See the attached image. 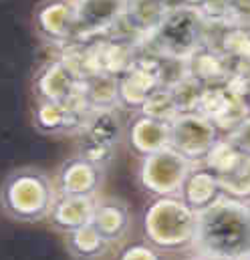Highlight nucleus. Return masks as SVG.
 <instances>
[{
    "mask_svg": "<svg viewBox=\"0 0 250 260\" xmlns=\"http://www.w3.org/2000/svg\"><path fill=\"white\" fill-rule=\"evenodd\" d=\"M111 248L113 244L93 224L65 234V250L75 260H103L109 256Z\"/></svg>",
    "mask_w": 250,
    "mask_h": 260,
    "instance_id": "a211bd4d",
    "label": "nucleus"
},
{
    "mask_svg": "<svg viewBox=\"0 0 250 260\" xmlns=\"http://www.w3.org/2000/svg\"><path fill=\"white\" fill-rule=\"evenodd\" d=\"M220 196H222V188H220L218 178L204 164H194V168L190 170L186 182L182 186L180 198L194 212H202L210 204H214Z\"/></svg>",
    "mask_w": 250,
    "mask_h": 260,
    "instance_id": "dca6fc26",
    "label": "nucleus"
},
{
    "mask_svg": "<svg viewBox=\"0 0 250 260\" xmlns=\"http://www.w3.org/2000/svg\"><path fill=\"white\" fill-rule=\"evenodd\" d=\"M141 113L147 115V117H153L158 121H164V123H172L180 111L174 103V95H172V89L170 87H160L158 91H153L147 101L143 103L141 107Z\"/></svg>",
    "mask_w": 250,
    "mask_h": 260,
    "instance_id": "aec40b11",
    "label": "nucleus"
},
{
    "mask_svg": "<svg viewBox=\"0 0 250 260\" xmlns=\"http://www.w3.org/2000/svg\"><path fill=\"white\" fill-rule=\"evenodd\" d=\"M240 260H250V254H248V256H244V258H240Z\"/></svg>",
    "mask_w": 250,
    "mask_h": 260,
    "instance_id": "cd10ccee",
    "label": "nucleus"
},
{
    "mask_svg": "<svg viewBox=\"0 0 250 260\" xmlns=\"http://www.w3.org/2000/svg\"><path fill=\"white\" fill-rule=\"evenodd\" d=\"M170 89H172L174 103H176V107H178L180 113H194V111H198V105H200L204 87L196 79H192L190 75H186L184 79H180Z\"/></svg>",
    "mask_w": 250,
    "mask_h": 260,
    "instance_id": "4be33fe9",
    "label": "nucleus"
},
{
    "mask_svg": "<svg viewBox=\"0 0 250 260\" xmlns=\"http://www.w3.org/2000/svg\"><path fill=\"white\" fill-rule=\"evenodd\" d=\"M113 246L121 244L131 230L129 204L117 196H97L91 222Z\"/></svg>",
    "mask_w": 250,
    "mask_h": 260,
    "instance_id": "ddd939ff",
    "label": "nucleus"
},
{
    "mask_svg": "<svg viewBox=\"0 0 250 260\" xmlns=\"http://www.w3.org/2000/svg\"><path fill=\"white\" fill-rule=\"evenodd\" d=\"M194 256L240 260L250 254V200L222 194L198 212Z\"/></svg>",
    "mask_w": 250,
    "mask_h": 260,
    "instance_id": "f257e3e1",
    "label": "nucleus"
},
{
    "mask_svg": "<svg viewBox=\"0 0 250 260\" xmlns=\"http://www.w3.org/2000/svg\"><path fill=\"white\" fill-rule=\"evenodd\" d=\"M59 198L53 178L35 166H22L8 172L0 184V212L22 224L49 220Z\"/></svg>",
    "mask_w": 250,
    "mask_h": 260,
    "instance_id": "f03ea898",
    "label": "nucleus"
},
{
    "mask_svg": "<svg viewBox=\"0 0 250 260\" xmlns=\"http://www.w3.org/2000/svg\"><path fill=\"white\" fill-rule=\"evenodd\" d=\"M95 200L97 198H85V196H59L47 222L51 224L53 230L63 234L83 228L93 222Z\"/></svg>",
    "mask_w": 250,
    "mask_h": 260,
    "instance_id": "2eb2a0df",
    "label": "nucleus"
},
{
    "mask_svg": "<svg viewBox=\"0 0 250 260\" xmlns=\"http://www.w3.org/2000/svg\"><path fill=\"white\" fill-rule=\"evenodd\" d=\"M115 260H164V256L158 248L141 240V242H131L123 246Z\"/></svg>",
    "mask_w": 250,
    "mask_h": 260,
    "instance_id": "b1692460",
    "label": "nucleus"
},
{
    "mask_svg": "<svg viewBox=\"0 0 250 260\" xmlns=\"http://www.w3.org/2000/svg\"><path fill=\"white\" fill-rule=\"evenodd\" d=\"M77 24L71 43H91L107 37L123 12L125 0H75Z\"/></svg>",
    "mask_w": 250,
    "mask_h": 260,
    "instance_id": "9d476101",
    "label": "nucleus"
},
{
    "mask_svg": "<svg viewBox=\"0 0 250 260\" xmlns=\"http://www.w3.org/2000/svg\"><path fill=\"white\" fill-rule=\"evenodd\" d=\"M226 137H228L244 155L250 157V113L234 127V129L230 131Z\"/></svg>",
    "mask_w": 250,
    "mask_h": 260,
    "instance_id": "393cba45",
    "label": "nucleus"
},
{
    "mask_svg": "<svg viewBox=\"0 0 250 260\" xmlns=\"http://www.w3.org/2000/svg\"><path fill=\"white\" fill-rule=\"evenodd\" d=\"M91 109L81 97V91L69 101L35 99L30 123L41 135H79L89 121Z\"/></svg>",
    "mask_w": 250,
    "mask_h": 260,
    "instance_id": "423d86ee",
    "label": "nucleus"
},
{
    "mask_svg": "<svg viewBox=\"0 0 250 260\" xmlns=\"http://www.w3.org/2000/svg\"><path fill=\"white\" fill-rule=\"evenodd\" d=\"M105 172L107 170H101L75 153L59 166L53 182H55L59 196L97 198L105 182Z\"/></svg>",
    "mask_w": 250,
    "mask_h": 260,
    "instance_id": "9b49d317",
    "label": "nucleus"
},
{
    "mask_svg": "<svg viewBox=\"0 0 250 260\" xmlns=\"http://www.w3.org/2000/svg\"><path fill=\"white\" fill-rule=\"evenodd\" d=\"M206 45V18L200 10L188 6H172L158 30L141 45L147 51L188 61Z\"/></svg>",
    "mask_w": 250,
    "mask_h": 260,
    "instance_id": "20e7f679",
    "label": "nucleus"
},
{
    "mask_svg": "<svg viewBox=\"0 0 250 260\" xmlns=\"http://www.w3.org/2000/svg\"><path fill=\"white\" fill-rule=\"evenodd\" d=\"M188 75L196 79L202 87H218L226 85L230 77L236 73L230 61L214 47L204 45L200 47L190 59L186 61Z\"/></svg>",
    "mask_w": 250,
    "mask_h": 260,
    "instance_id": "4468645a",
    "label": "nucleus"
},
{
    "mask_svg": "<svg viewBox=\"0 0 250 260\" xmlns=\"http://www.w3.org/2000/svg\"><path fill=\"white\" fill-rule=\"evenodd\" d=\"M125 123H127V119H123V111L119 107L105 109V111H91L85 129L77 137L117 149L123 143Z\"/></svg>",
    "mask_w": 250,
    "mask_h": 260,
    "instance_id": "f3484780",
    "label": "nucleus"
},
{
    "mask_svg": "<svg viewBox=\"0 0 250 260\" xmlns=\"http://www.w3.org/2000/svg\"><path fill=\"white\" fill-rule=\"evenodd\" d=\"M198 212L180 196L149 198L141 214V236L160 252H184L194 248Z\"/></svg>",
    "mask_w": 250,
    "mask_h": 260,
    "instance_id": "7ed1b4c3",
    "label": "nucleus"
},
{
    "mask_svg": "<svg viewBox=\"0 0 250 260\" xmlns=\"http://www.w3.org/2000/svg\"><path fill=\"white\" fill-rule=\"evenodd\" d=\"M77 155L83 157L85 161L101 168V170H107L115 157V147H109V145H101V143H95V141H89V139H83L79 137V145H77Z\"/></svg>",
    "mask_w": 250,
    "mask_h": 260,
    "instance_id": "5701e85b",
    "label": "nucleus"
},
{
    "mask_svg": "<svg viewBox=\"0 0 250 260\" xmlns=\"http://www.w3.org/2000/svg\"><path fill=\"white\" fill-rule=\"evenodd\" d=\"M220 137V129L198 111L180 113L170 123V147L192 164H202Z\"/></svg>",
    "mask_w": 250,
    "mask_h": 260,
    "instance_id": "0eeeda50",
    "label": "nucleus"
},
{
    "mask_svg": "<svg viewBox=\"0 0 250 260\" xmlns=\"http://www.w3.org/2000/svg\"><path fill=\"white\" fill-rule=\"evenodd\" d=\"M192 168L194 164L190 159L174 151L172 147H166L137 161V188L149 198L180 196Z\"/></svg>",
    "mask_w": 250,
    "mask_h": 260,
    "instance_id": "39448f33",
    "label": "nucleus"
},
{
    "mask_svg": "<svg viewBox=\"0 0 250 260\" xmlns=\"http://www.w3.org/2000/svg\"><path fill=\"white\" fill-rule=\"evenodd\" d=\"M246 101H248V107H250V73H248V79H246Z\"/></svg>",
    "mask_w": 250,
    "mask_h": 260,
    "instance_id": "a878e982",
    "label": "nucleus"
},
{
    "mask_svg": "<svg viewBox=\"0 0 250 260\" xmlns=\"http://www.w3.org/2000/svg\"><path fill=\"white\" fill-rule=\"evenodd\" d=\"M220 182V188H222V194L230 196V198H236V200H250V157L244 155L238 166L218 178Z\"/></svg>",
    "mask_w": 250,
    "mask_h": 260,
    "instance_id": "412c9836",
    "label": "nucleus"
},
{
    "mask_svg": "<svg viewBox=\"0 0 250 260\" xmlns=\"http://www.w3.org/2000/svg\"><path fill=\"white\" fill-rule=\"evenodd\" d=\"M81 73L63 55L45 61L33 75L30 93L43 101H69L81 91Z\"/></svg>",
    "mask_w": 250,
    "mask_h": 260,
    "instance_id": "6e6552de",
    "label": "nucleus"
},
{
    "mask_svg": "<svg viewBox=\"0 0 250 260\" xmlns=\"http://www.w3.org/2000/svg\"><path fill=\"white\" fill-rule=\"evenodd\" d=\"M192 260H214V258H204V256H194Z\"/></svg>",
    "mask_w": 250,
    "mask_h": 260,
    "instance_id": "bb28decb",
    "label": "nucleus"
},
{
    "mask_svg": "<svg viewBox=\"0 0 250 260\" xmlns=\"http://www.w3.org/2000/svg\"><path fill=\"white\" fill-rule=\"evenodd\" d=\"M77 6L75 0H41L33 10V28L41 41L65 47L75 37Z\"/></svg>",
    "mask_w": 250,
    "mask_h": 260,
    "instance_id": "1a4fd4ad",
    "label": "nucleus"
},
{
    "mask_svg": "<svg viewBox=\"0 0 250 260\" xmlns=\"http://www.w3.org/2000/svg\"><path fill=\"white\" fill-rule=\"evenodd\" d=\"M125 147L137 157H147L170 147V123L143 115L141 111L129 113L125 123Z\"/></svg>",
    "mask_w": 250,
    "mask_h": 260,
    "instance_id": "f8f14e48",
    "label": "nucleus"
},
{
    "mask_svg": "<svg viewBox=\"0 0 250 260\" xmlns=\"http://www.w3.org/2000/svg\"><path fill=\"white\" fill-rule=\"evenodd\" d=\"M119 77L107 73H93L81 81V97L91 111H105L117 107Z\"/></svg>",
    "mask_w": 250,
    "mask_h": 260,
    "instance_id": "6ab92c4d",
    "label": "nucleus"
}]
</instances>
